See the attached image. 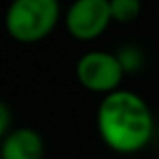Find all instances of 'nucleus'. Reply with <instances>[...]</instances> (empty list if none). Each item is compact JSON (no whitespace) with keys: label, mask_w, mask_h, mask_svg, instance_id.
<instances>
[{"label":"nucleus","mask_w":159,"mask_h":159,"mask_svg":"<svg viewBox=\"0 0 159 159\" xmlns=\"http://www.w3.org/2000/svg\"><path fill=\"white\" fill-rule=\"evenodd\" d=\"M75 77L83 89L105 97L121 87L125 66L115 52L89 51L79 57L75 65Z\"/></svg>","instance_id":"obj_3"},{"label":"nucleus","mask_w":159,"mask_h":159,"mask_svg":"<svg viewBox=\"0 0 159 159\" xmlns=\"http://www.w3.org/2000/svg\"><path fill=\"white\" fill-rule=\"evenodd\" d=\"M58 20V0H12L4 14V28L16 43L34 44L52 34Z\"/></svg>","instance_id":"obj_2"},{"label":"nucleus","mask_w":159,"mask_h":159,"mask_svg":"<svg viewBox=\"0 0 159 159\" xmlns=\"http://www.w3.org/2000/svg\"><path fill=\"white\" fill-rule=\"evenodd\" d=\"M153 113L141 95L117 89L105 95L97 109V131L111 151L121 155L139 153L151 143Z\"/></svg>","instance_id":"obj_1"},{"label":"nucleus","mask_w":159,"mask_h":159,"mask_svg":"<svg viewBox=\"0 0 159 159\" xmlns=\"http://www.w3.org/2000/svg\"><path fill=\"white\" fill-rule=\"evenodd\" d=\"M10 125H12V113L10 107L4 101H0V141L10 133Z\"/></svg>","instance_id":"obj_8"},{"label":"nucleus","mask_w":159,"mask_h":159,"mask_svg":"<svg viewBox=\"0 0 159 159\" xmlns=\"http://www.w3.org/2000/svg\"><path fill=\"white\" fill-rule=\"evenodd\" d=\"M44 139L30 127L10 129L0 141V159H43Z\"/></svg>","instance_id":"obj_5"},{"label":"nucleus","mask_w":159,"mask_h":159,"mask_svg":"<svg viewBox=\"0 0 159 159\" xmlns=\"http://www.w3.org/2000/svg\"><path fill=\"white\" fill-rule=\"evenodd\" d=\"M117 57H119V61L123 62V66H125V73H127V70H135L137 66L141 65V54L135 51V48H123V51H121L119 54H117Z\"/></svg>","instance_id":"obj_7"},{"label":"nucleus","mask_w":159,"mask_h":159,"mask_svg":"<svg viewBox=\"0 0 159 159\" xmlns=\"http://www.w3.org/2000/svg\"><path fill=\"white\" fill-rule=\"evenodd\" d=\"M111 22L109 0H73L65 12L66 32L81 43L99 39Z\"/></svg>","instance_id":"obj_4"},{"label":"nucleus","mask_w":159,"mask_h":159,"mask_svg":"<svg viewBox=\"0 0 159 159\" xmlns=\"http://www.w3.org/2000/svg\"><path fill=\"white\" fill-rule=\"evenodd\" d=\"M141 0H109V10H111L113 22L129 24L139 18L141 14Z\"/></svg>","instance_id":"obj_6"}]
</instances>
